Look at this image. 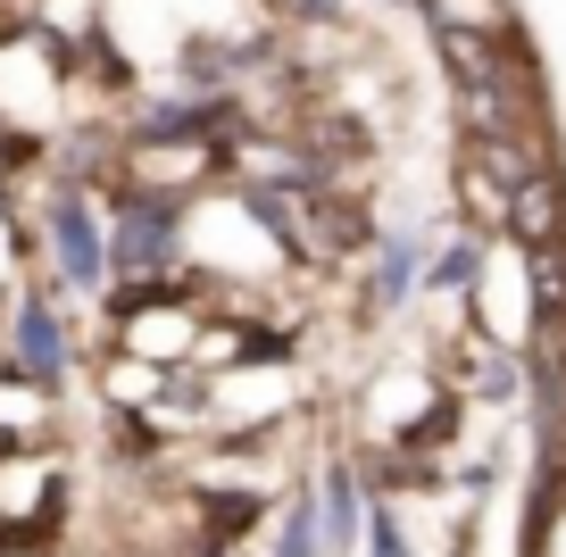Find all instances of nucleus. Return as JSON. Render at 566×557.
Returning <instances> with one entry per match:
<instances>
[{
  "label": "nucleus",
  "instance_id": "obj_1",
  "mask_svg": "<svg viewBox=\"0 0 566 557\" xmlns=\"http://www.w3.org/2000/svg\"><path fill=\"white\" fill-rule=\"evenodd\" d=\"M176 250L200 266L209 283H266L283 266V225H266V209H250V200H209L200 192L192 209H184L176 225Z\"/></svg>",
  "mask_w": 566,
  "mask_h": 557
},
{
  "label": "nucleus",
  "instance_id": "obj_2",
  "mask_svg": "<svg viewBox=\"0 0 566 557\" xmlns=\"http://www.w3.org/2000/svg\"><path fill=\"white\" fill-rule=\"evenodd\" d=\"M533 557H566V483L542 500V516H533Z\"/></svg>",
  "mask_w": 566,
  "mask_h": 557
},
{
  "label": "nucleus",
  "instance_id": "obj_3",
  "mask_svg": "<svg viewBox=\"0 0 566 557\" xmlns=\"http://www.w3.org/2000/svg\"><path fill=\"white\" fill-rule=\"evenodd\" d=\"M18 292V217L0 209V299Z\"/></svg>",
  "mask_w": 566,
  "mask_h": 557
}]
</instances>
